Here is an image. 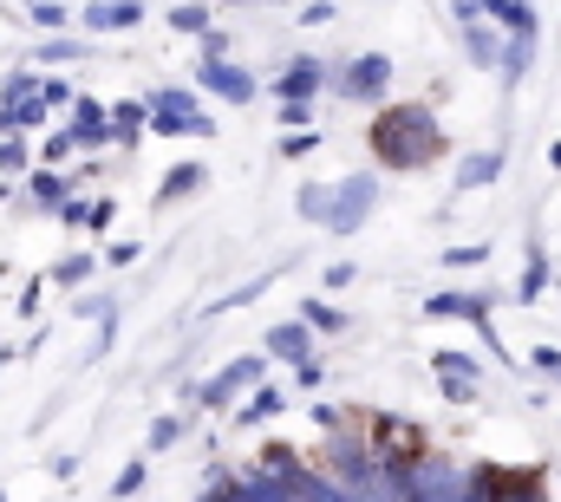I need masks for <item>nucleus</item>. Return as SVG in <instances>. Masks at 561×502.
I'll list each match as a JSON object with an SVG mask.
<instances>
[{
    "label": "nucleus",
    "instance_id": "nucleus-35",
    "mask_svg": "<svg viewBox=\"0 0 561 502\" xmlns=\"http://www.w3.org/2000/svg\"><path fill=\"white\" fill-rule=\"evenodd\" d=\"M144 477H150V457H131V464H125V470L112 477V497H118V502H131V497L144 490Z\"/></svg>",
    "mask_w": 561,
    "mask_h": 502
},
{
    "label": "nucleus",
    "instance_id": "nucleus-53",
    "mask_svg": "<svg viewBox=\"0 0 561 502\" xmlns=\"http://www.w3.org/2000/svg\"><path fill=\"white\" fill-rule=\"evenodd\" d=\"M536 373H561V353H556V346H536Z\"/></svg>",
    "mask_w": 561,
    "mask_h": 502
},
{
    "label": "nucleus",
    "instance_id": "nucleus-41",
    "mask_svg": "<svg viewBox=\"0 0 561 502\" xmlns=\"http://www.w3.org/2000/svg\"><path fill=\"white\" fill-rule=\"evenodd\" d=\"M39 99H46L53 112H72V105H79V92H72L66 79H39Z\"/></svg>",
    "mask_w": 561,
    "mask_h": 502
},
{
    "label": "nucleus",
    "instance_id": "nucleus-48",
    "mask_svg": "<svg viewBox=\"0 0 561 502\" xmlns=\"http://www.w3.org/2000/svg\"><path fill=\"white\" fill-rule=\"evenodd\" d=\"M353 281H359V267H353V261H333V267H327V287H333V294H340V287H353Z\"/></svg>",
    "mask_w": 561,
    "mask_h": 502
},
{
    "label": "nucleus",
    "instance_id": "nucleus-38",
    "mask_svg": "<svg viewBox=\"0 0 561 502\" xmlns=\"http://www.w3.org/2000/svg\"><path fill=\"white\" fill-rule=\"evenodd\" d=\"M26 13H33V26H39V33H59V26L72 20V13H66L59 0H26Z\"/></svg>",
    "mask_w": 561,
    "mask_h": 502
},
{
    "label": "nucleus",
    "instance_id": "nucleus-43",
    "mask_svg": "<svg viewBox=\"0 0 561 502\" xmlns=\"http://www.w3.org/2000/svg\"><path fill=\"white\" fill-rule=\"evenodd\" d=\"M483 242H457V249H444V267H477V261H483Z\"/></svg>",
    "mask_w": 561,
    "mask_h": 502
},
{
    "label": "nucleus",
    "instance_id": "nucleus-39",
    "mask_svg": "<svg viewBox=\"0 0 561 502\" xmlns=\"http://www.w3.org/2000/svg\"><path fill=\"white\" fill-rule=\"evenodd\" d=\"M72 150H79V144H72V130L59 125V130H46V144H39V163H46V170H53V163H66V157H72Z\"/></svg>",
    "mask_w": 561,
    "mask_h": 502
},
{
    "label": "nucleus",
    "instance_id": "nucleus-19",
    "mask_svg": "<svg viewBox=\"0 0 561 502\" xmlns=\"http://www.w3.org/2000/svg\"><path fill=\"white\" fill-rule=\"evenodd\" d=\"M477 13L503 20V26H510V39H536V26H542V13H536L529 0H477Z\"/></svg>",
    "mask_w": 561,
    "mask_h": 502
},
{
    "label": "nucleus",
    "instance_id": "nucleus-9",
    "mask_svg": "<svg viewBox=\"0 0 561 502\" xmlns=\"http://www.w3.org/2000/svg\"><path fill=\"white\" fill-rule=\"evenodd\" d=\"M196 92H216L222 105H255L262 79H255L249 66H236V59H203V66H196Z\"/></svg>",
    "mask_w": 561,
    "mask_h": 502
},
{
    "label": "nucleus",
    "instance_id": "nucleus-18",
    "mask_svg": "<svg viewBox=\"0 0 561 502\" xmlns=\"http://www.w3.org/2000/svg\"><path fill=\"white\" fill-rule=\"evenodd\" d=\"M203 183H209V170H203V163H170V170H163V183L150 190V203H157V209H163V203H183V196H196Z\"/></svg>",
    "mask_w": 561,
    "mask_h": 502
},
{
    "label": "nucleus",
    "instance_id": "nucleus-17",
    "mask_svg": "<svg viewBox=\"0 0 561 502\" xmlns=\"http://www.w3.org/2000/svg\"><path fill=\"white\" fill-rule=\"evenodd\" d=\"M457 26H463V46H470L477 66H496V59H503L496 33H483V20H477V0H457Z\"/></svg>",
    "mask_w": 561,
    "mask_h": 502
},
{
    "label": "nucleus",
    "instance_id": "nucleus-44",
    "mask_svg": "<svg viewBox=\"0 0 561 502\" xmlns=\"http://www.w3.org/2000/svg\"><path fill=\"white\" fill-rule=\"evenodd\" d=\"M112 223H118V203H112V196H92V223H85V229H99V236H105Z\"/></svg>",
    "mask_w": 561,
    "mask_h": 502
},
{
    "label": "nucleus",
    "instance_id": "nucleus-54",
    "mask_svg": "<svg viewBox=\"0 0 561 502\" xmlns=\"http://www.w3.org/2000/svg\"><path fill=\"white\" fill-rule=\"evenodd\" d=\"M229 7H275V0H229Z\"/></svg>",
    "mask_w": 561,
    "mask_h": 502
},
{
    "label": "nucleus",
    "instance_id": "nucleus-51",
    "mask_svg": "<svg viewBox=\"0 0 561 502\" xmlns=\"http://www.w3.org/2000/svg\"><path fill=\"white\" fill-rule=\"evenodd\" d=\"M320 378H327V373H320V360H307V366H294V385H307V391H313Z\"/></svg>",
    "mask_w": 561,
    "mask_h": 502
},
{
    "label": "nucleus",
    "instance_id": "nucleus-16",
    "mask_svg": "<svg viewBox=\"0 0 561 502\" xmlns=\"http://www.w3.org/2000/svg\"><path fill=\"white\" fill-rule=\"evenodd\" d=\"M236 502H300V497H294L287 477L262 470V464H249V470H236Z\"/></svg>",
    "mask_w": 561,
    "mask_h": 502
},
{
    "label": "nucleus",
    "instance_id": "nucleus-40",
    "mask_svg": "<svg viewBox=\"0 0 561 502\" xmlns=\"http://www.w3.org/2000/svg\"><path fill=\"white\" fill-rule=\"evenodd\" d=\"M72 59H85L79 39H46V46H39V66H72Z\"/></svg>",
    "mask_w": 561,
    "mask_h": 502
},
{
    "label": "nucleus",
    "instance_id": "nucleus-5",
    "mask_svg": "<svg viewBox=\"0 0 561 502\" xmlns=\"http://www.w3.org/2000/svg\"><path fill=\"white\" fill-rule=\"evenodd\" d=\"M470 502H549L542 490V470H510V464H477L463 470Z\"/></svg>",
    "mask_w": 561,
    "mask_h": 502
},
{
    "label": "nucleus",
    "instance_id": "nucleus-29",
    "mask_svg": "<svg viewBox=\"0 0 561 502\" xmlns=\"http://www.w3.org/2000/svg\"><path fill=\"white\" fill-rule=\"evenodd\" d=\"M183 431H190V418H183V411L150 418V457H157V450H176V444H183Z\"/></svg>",
    "mask_w": 561,
    "mask_h": 502
},
{
    "label": "nucleus",
    "instance_id": "nucleus-7",
    "mask_svg": "<svg viewBox=\"0 0 561 502\" xmlns=\"http://www.w3.org/2000/svg\"><path fill=\"white\" fill-rule=\"evenodd\" d=\"M333 92L353 99V105H379L392 92V59L386 53H353L340 72H333Z\"/></svg>",
    "mask_w": 561,
    "mask_h": 502
},
{
    "label": "nucleus",
    "instance_id": "nucleus-23",
    "mask_svg": "<svg viewBox=\"0 0 561 502\" xmlns=\"http://www.w3.org/2000/svg\"><path fill=\"white\" fill-rule=\"evenodd\" d=\"M496 176H503V150H470L457 163V190H490Z\"/></svg>",
    "mask_w": 561,
    "mask_h": 502
},
{
    "label": "nucleus",
    "instance_id": "nucleus-37",
    "mask_svg": "<svg viewBox=\"0 0 561 502\" xmlns=\"http://www.w3.org/2000/svg\"><path fill=\"white\" fill-rule=\"evenodd\" d=\"M542 287H549V261H542V254H529V267H523V287H516V300H542Z\"/></svg>",
    "mask_w": 561,
    "mask_h": 502
},
{
    "label": "nucleus",
    "instance_id": "nucleus-12",
    "mask_svg": "<svg viewBox=\"0 0 561 502\" xmlns=\"http://www.w3.org/2000/svg\"><path fill=\"white\" fill-rule=\"evenodd\" d=\"M66 130H72L79 150H105V144H118V137H112V105H99V99H79V105L66 112Z\"/></svg>",
    "mask_w": 561,
    "mask_h": 502
},
{
    "label": "nucleus",
    "instance_id": "nucleus-49",
    "mask_svg": "<svg viewBox=\"0 0 561 502\" xmlns=\"http://www.w3.org/2000/svg\"><path fill=\"white\" fill-rule=\"evenodd\" d=\"M138 254H144V242H112V249H105V261H112V267H131Z\"/></svg>",
    "mask_w": 561,
    "mask_h": 502
},
{
    "label": "nucleus",
    "instance_id": "nucleus-10",
    "mask_svg": "<svg viewBox=\"0 0 561 502\" xmlns=\"http://www.w3.org/2000/svg\"><path fill=\"white\" fill-rule=\"evenodd\" d=\"M333 85V72L313 59V53H300V59H287L275 72V99L280 105H313V92H327Z\"/></svg>",
    "mask_w": 561,
    "mask_h": 502
},
{
    "label": "nucleus",
    "instance_id": "nucleus-34",
    "mask_svg": "<svg viewBox=\"0 0 561 502\" xmlns=\"http://www.w3.org/2000/svg\"><path fill=\"white\" fill-rule=\"evenodd\" d=\"M26 170H33L26 137H0V176H26Z\"/></svg>",
    "mask_w": 561,
    "mask_h": 502
},
{
    "label": "nucleus",
    "instance_id": "nucleus-4",
    "mask_svg": "<svg viewBox=\"0 0 561 502\" xmlns=\"http://www.w3.org/2000/svg\"><path fill=\"white\" fill-rule=\"evenodd\" d=\"M373 209H379V176L353 170V176L333 183V203H327V223H320V229H327V236H359Z\"/></svg>",
    "mask_w": 561,
    "mask_h": 502
},
{
    "label": "nucleus",
    "instance_id": "nucleus-36",
    "mask_svg": "<svg viewBox=\"0 0 561 502\" xmlns=\"http://www.w3.org/2000/svg\"><path fill=\"white\" fill-rule=\"evenodd\" d=\"M33 92H39V72L20 66V72H7V85H0V105H20V99H33Z\"/></svg>",
    "mask_w": 561,
    "mask_h": 502
},
{
    "label": "nucleus",
    "instance_id": "nucleus-32",
    "mask_svg": "<svg viewBox=\"0 0 561 502\" xmlns=\"http://www.w3.org/2000/svg\"><path fill=\"white\" fill-rule=\"evenodd\" d=\"M300 320H307L313 333H346V313H340L333 300H300Z\"/></svg>",
    "mask_w": 561,
    "mask_h": 502
},
{
    "label": "nucleus",
    "instance_id": "nucleus-28",
    "mask_svg": "<svg viewBox=\"0 0 561 502\" xmlns=\"http://www.w3.org/2000/svg\"><path fill=\"white\" fill-rule=\"evenodd\" d=\"M431 373H437V378H463V385H477V378H483V366H477L470 353L444 346V353H431Z\"/></svg>",
    "mask_w": 561,
    "mask_h": 502
},
{
    "label": "nucleus",
    "instance_id": "nucleus-1",
    "mask_svg": "<svg viewBox=\"0 0 561 502\" xmlns=\"http://www.w3.org/2000/svg\"><path fill=\"white\" fill-rule=\"evenodd\" d=\"M366 144L386 170H424L444 157V125L431 105H386L373 125H366Z\"/></svg>",
    "mask_w": 561,
    "mask_h": 502
},
{
    "label": "nucleus",
    "instance_id": "nucleus-31",
    "mask_svg": "<svg viewBox=\"0 0 561 502\" xmlns=\"http://www.w3.org/2000/svg\"><path fill=\"white\" fill-rule=\"evenodd\" d=\"M268 281H275V274H255V281H242V287H229L222 300H209V313H236V307H249V300H262V294H268Z\"/></svg>",
    "mask_w": 561,
    "mask_h": 502
},
{
    "label": "nucleus",
    "instance_id": "nucleus-56",
    "mask_svg": "<svg viewBox=\"0 0 561 502\" xmlns=\"http://www.w3.org/2000/svg\"><path fill=\"white\" fill-rule=\"evenodd\" d=\"M0 502H7V490H0Z\"/></svg>",
    "mask_w": 561,
    "mask_h": 502
},
{
    "label": "nucleus",
    "instance_id": "nucleus-2",
    "mask_svg": "<svg viewBox=\"0 0 561 502\" xmlns=\"http://www.w3.org/2000/svg\"><path fill=\"white\" fill-rule=\"evenodd\" d=\"M320 470L346 490V497L359 502L366 490H373V477H379V457H373V444L359 437V431H327V450H320Z\"/></svg>",
    "mask_w": 561,
    "mask_h": 502
},
{
    "label": "nucleus",
    "instance_id": "nucleus-14",
    "mask_svg": "<svg viewBox=\"0 0 561 502\" xmlns=\"http://www.w3.org/2000/svg\"><path fill=\"white\" fill-rule=\"evenodd\" d=\"M262 353H268V360H287V366H307V360H313V327H307V320H280V327H268Z\"/></svg>",
    "mask_w": 561,
    "mask_h": 502
},
{
    "label": "nucleus",
    "instance_id": "nucleus-26",
    "mask_svg": "<svg viewBox=\"0 0 561 502\" xmlns=\"http://www.w3.org/2000/svg\"><path fill=\"white\" fill-rule=\"evenodd\" d=\"M327 203H333V183H300V190H294V209H300V223H313V229L327 223Z\"/></svg>",
    "mask_w": 561,
    "mask_h": 502
},
{
    "label": "nucleus",
    "instance_id": "nucleus-22",
    "mask_svg": "<svg viewBox=\"0 0 561 502\" xmlns=\"http://www.w3.org/2000/svg\"><path fill=\"white\" fill-rule=\"evenodd\" d=\"M144 112H150V118H203V105H196L190 85H163V92H150Z\"/></svg>",
    "mask_w": 561,
    "mask_h": 502
},
{
    "label": "nucleus",
    "instance_id": "nucleus-45",
    "mask_svg": "<svg viewBox=\"0 0 561 502\" xmlns=\"http://www.w3.org/2000/svg\"><path fill=\"white\" fill-rule=\"evenodd\" d=\"M59 223H66V229H85V223H92V203H85V196H72V203L59 209Z\"/></svg>",
    "mask_w": 561,
    "mask_h": 502
},
{
    "label": "nucleus",
    "instance_id": "nucleus-8",
    "mask_svg": "<svg viewBox=\"0 0 561 502\" xmlns=\"http://www.w3.org/2000/svg\"><path fill=\"white\" fill-rule=\"evenodd\" d=\"M405 502H470V483H463V470H457L450 457L424 450L419 464H412V483H405Z\"/></svg>",
    "mask_w": 561,
    "mask_h": 502
},
{
    "label": "nucleus",
    "instance_id": "nucleus-21",
    "mask_svg": "<svg viewBox=\"0 0 561 502\" xmlns=\"http://www.w3.org/2000/svg\"><path fill=\"white\" fill-rule=\"evenodd\" d=\"M280 411H287V391H280V385H262L255 398H242V411H236V424H242V431H255V424H275Z\"/></svg>",
    "mask_w": 561,
    "mask_h": 502
},
{
    "label": "nucleus",
    "instance_id": "nucleus-55",
    "mask_svg": "<svg viewBox=\"0 0 561 502\" xmlns=\"http://www.w3.org/2000/svg\"><path fill=\"white\" fill-rule=\"evenodd\" d=\"M549 163H556V170H561V144H556V150H549Z\"/></svg>",
    "mask_w": 561,
    "mask_h": 502
},
{
    "label": "nucleus",
    "instance_id": "nucleus-11",
    "mask_svg": "<svg viewBox=\"0 0 561 502\" xmlns=\"http://www.w3.org/2000/svg\"><path fill=\"white\" fill-rule=\"evenodd\" d=\"M424 313H431V320H470V327H490V294H483V287H444V294H424Z\"/></svg>",
    "mask_w": 561,
    "mask_h": 502
},
{
    "label": "nucleus",
    "instance_id": "nucleus-33",
    "mask_svg": "<svg viewBox=\"0 0 561 502\" xmlns=\"http://www.w3.org/2000/svg\"><path fill=\"white\" fill-rule=\"evenodd\" d=\"M170 26H176V33H190V39H203L216 20H209V7H203V0H190V7H176V13H170Z\"/></svg>",
    "mask_w": 561,
    "mask_h": 502
},
{
    "label": "nucleus",
    "instance_id": "nucleus-6",
    "mask_svg": "<svg viewBox=\"0 0 561 502\" xmlns=\"http://www.w3.org/2000/svg\"><path fill=\"white\" fill-rule=\"evenodd\" d=\"M366 444H373L379 464H419L424 457V431L412 418H399V411H373L366 418Z\"/></svg>",
    "mask_w": 561,
    "mask_h": 502
},
{
    "label": "nucleus",
    "instance_id": "nucleus-30",
    "mask_svg": "<svg viewBox=\"0 0 561 502\" xmlns=\"http://www.w3.org/2000/svg\"><path fill=\"white\" fill-rule=\"evenodd\" d=\"M262 470H275V477H300L307 470V457L294 450V444H262V457H255Z\"/></svg>",
    "mask_w": 561,
    "mask_h": 502
},
{
    "label": "nucleus",
    "instance_id": "nucleus-50",
    "mask_svg": "<svg viewBox=\"0 0 561 502\" xmlns=\"http://www.w3.org/2000/svg\"><path fill=\"white\" fill-rule=\"evenodd\" d=\"M300 20H307V26H327V20H333V0H307V13H300Z\"/></svg>",
    "mask_w": 561,
    "mask_h": 502
},
{
    "label": "nucleus",
    "instance_id": "nucleus-52",
    "mask_svg": "<svg viewBox=\"0 0 561 502\" xmlns=\"http://www.w3.org/2000/svg\"><path fill=\"white\" fill-rule=\"evenodd\" d=\"M313 424H320V431H340V424H346V418H340V411H333V404H313Z\"/></svg>",
    "mask_w": 561,
    "mask_h": 502
},
{
    "label": "nucleus",
    "instance_id": "nucleus-47",
    "mask_svg": "<svg viewBox=\"0 0 561 502\" xmlns=\"http://www.w3.org/2000/svg\"><path fill=\"white\" fill-rule=\"evenodd\" d=\"M203 59H229V33H222V26L203 33Z\"/></svg>",
    "mask_w": 561,
    "mask_h": 502
},
{
    "label": "nucleus",
    "instance_id": "nucleus-25",
    "mask_svg": "<svg viewBox=\"0 0 561 502\" xmlns=\"http://www.w3.org/2000/svg\"><path fill=\"white\" fill-rule=\"evenodd\" d=\"M536 66V39H510L503 46V59H496V72H503V85H523V72Z\"/></svg>",
    "mask_w": 561,
    "mask_h": 502
},
{
    "label": "nucleus",
    "instance_id": "nucleus-24",
    "mask_svg": "<svg viewBox=\"0 0 561 502\" xmlns=\"http://www.w3.org/2000/svg\"><path fill=\"white\" fill-rule=\"evenodd\" d=\"M144 130H150L144 99H118V105H112V137H118V144H138Z\"/></svg>",
    "mask_w": 561,
    "mask_h": 502
},
{
    "label": "nucleus",
    "instance_id": "nucleus-46",
    "mask_svg": "<svg viewBox=\"0 0 561 502\" xmlns=\"http://www.w3.org/2000/svg\"><path fill=\"white\" fill-rule=\"evenodd\" d=\"M280 125L287 130H313V105H280Z\"/></svg>",
    "mask_w": 561,
    "mask_h": 502
},
{
    "label": "nucleus",
    "instance_id": "nucleus-20",
    "mask_svg": "<svg viewBox=\"0 0 561 502\" xmlns=\"http://www.w3.org/2000/svg\"><path fill=\"white\" fill-rule=\"evenodd\" d=\"M53 125V105L33 92V99H20V105H0V137H26V130H46Z\"/></svg>",
    "mask_w": 561,
    "mask_h": 502
},
{
    "label": "nucleus",
    "instance_id": "nucleus-15",
    "mask_svg": "<svg viewBox=\"0 0 561 502\" xmlns=\"http://www.w3.org/2000/svg\"><path fill=\"white\" fill-rule=\"evenodd\" d=\"M72 190H79L72 170H46V163L26 170V196H33V209H53V216H59V209L72 203Z\"/></svg>",
    "mask_w": 561,
    "mask_h": 502
},
{
    "label": "nucleus",
    "instance_id": "nucleus-27",
    "mask_svg": "<svg viewBox=\"0 0 561 502\" xmlns=\"http://www.w3.org/2000/svg\"><path fill=\"white\" fill-rule=\"evenodd\" d=\"M99 274V254H66V261H53L46 267V281L53 287H79V281H92Z\"/></svg>",
    "mask_w": 561,
    "mask_h": 502
},
{
    "label": "nucleus",
    "instance_id": "nucleus-3",
    "mask_svg": "<svg viewBox=\"0 0 561 502\" xmlns=\"http://www.w3.org/2000/svg\"><path fill=\"white\" fill-rule=\"evenodd\" d=\"M268 378V353H236L222 373H209V378H196V385H183V398L196 404V411H222V404H236L249 385H262Z\"/></svg>",
    "mask_w": 561,
    "mask_h": 502
},
{
    "label": "nucleus",
    "instance_id": "nucleus-42",
    "mask_svg": "<svg viewBox=\"0 0 561 502\" xmlns=\"http://www.w3.org/2000/svg\"><path fill=\"white\" fill-rule=\"evenodd\" d=\"M320 150V130H287L280 137V157H313Z\"/></svg>",
    "mask_w": 561,
    "mask_h": 502
},
{
    "label": "nucleus",
    "instance_id": "nucleus-13",
    "mask_svg": "<svg viewBox=\"0 0 561 502\" xmlns=\"http://www.w3.org/2000/svg\"><path fill=\"white\" fill-rule=\"evenodd\" d=\"M138 20H150V13H144V0H92V7L79 13V26H85L92 39H99V33H131Z\"/></svg>",
    "mask_w": 561,
    "mask_h": 502
}]
</instances>
